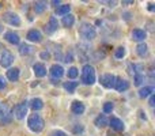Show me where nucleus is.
<instances>
[{"mask_svg":"<svg viewBox=\"0 0 155 136\" xmlns=\"http://www.w3.org/2000/svg\"><path fill=\"white\" fill-rule=\"evenodd\" d=\"M27 127H29V129L31 132L38 134V132H41L44 129L45 121H44V118L41 117L38 113H33V114H30L29 118H27Z\"/></svg>","mask_w":155,"mask_h":136,"instance_id":"f257e3e1","label":"nucleus"},{"mask_svg":"<svg viewBox=\"0 0 155 136\" xmlns=\"http://www.w3.org/2000/svg\"><path fill=\"white\" fill-rule=\"evenodd\" d=\"M80 82L86 86H93L95 83V69L93 65L84 64L82 68V75H80Z\"/></svg>","mask_w":155,"mask_h":136,"instance_id":"f03ea898","label":"nucleus"},{"mask_svg":"<svg viewBox=\"0 0 155 136\" xmlns=\"http://www.w3.org/2000/svg\"><path fill=\"white\" fill-rule=\"evenodd\" d=\"M78 32H79V35L84 41H93L94 38L97 37L95 27H94L91 23H88V22H83V23H80Z\"/></svg>","mask_w":155,"mask_h":136,"instance_id":"7ed1b4c3","label":"nucleus"},{"mask_svg":"<svg viewBox=\"0 0 155 136\" xmlns=\"http://www.w3.org/2000/svg\"><path fill=\"white\" fill-rule=\"evenodd\" d=\"M12 121V114H11V109L7 104L0 102V125H5Z\"/></svg>","mask_w":155,"mask_h":136,"instance_id":"20e7f679","label":"nucleus"},{"mask_svg":"<svg viewBox=\"0 0 155 136\" xmlns=\"http://www.w3.org/2000/svg\"><path fill=\"white\" fill-rule=\"evenodd\" d=\"M27 109H29V102L23 101L14 108V114H15V117L18 118V120H23L27 116Z\"/></svg>","mask_w":155,"mask_h":136,"instance_id":"39448f33","label":"nucleus"},{"mask_svg":"<svg viewBox=\"0 0 155 136\" xmlns=\"http://www.w3.org/2000/svg\"><path fill=\"white\" fill-rule=\"evenodd\" d=\"M3 21L5 23H8L10 26H21V18L18 16V14L12 12V11H7L3 15Z\"/></svg>","mask_w":155,"mask_h":136,"instance_id":"423d86ee","label":"nucleus"},{"mask_svg":"<svg viewBox=\"0 0 155 136\" xmlns=\"http://www.w3.org/2000/svg\"><path fill=\"white\" fill-rule=\"evenodd\" d=\"M14 60H15V57H14V55L10 51H3L2 55H0V65L4 68L10 67L14 63Z\"/></svg>","mask_w":155,"mask_h":136,"instance_id":"0eeeda50","label":"nucleus"},{"mask_svg":"<svg viewBox=\"0 0 155 136\" xmlns=\"http://www.w3.org/2000/svg\"><path fill=\"white\" fill-rule=\"evenodd\" d=\"M99 82L104 86L105 88H114V82H116V76L112 74H105L99 78Z\"/></svg>","mask_w":155,"mask_h":136,"instance_id":"6e6552de","label":"nucleus"},{"mask_svg":"<svg viewBox=\"0 0 155 136\" xmlns=\"http://www.w3.org/2000/svg\"><path fill=\"white\" fill-rule=\"evenodd\" d=\"M26 38L30 41V42L40 44L41 41H42V34H41L40 30H37V29H31V30H29V32H27Z\"/></svg>","mask_w":155,"mask_h":136,"instance_id":"1a4fd4ad","label":"nucleus"},{"mask_svg":"<svg viewBox=\"0 0 155 136\" xmlns=\"http://www.w3.org/2000/svg\"><path fill=\"white\" fill-rule=\"evenodd\" d=\"M114 88L118 93H124L129 88V82L127 79H123L120 76H116V82H114Z\"/></svg>","mask_w":155,"mask_h":136,"instance_id":"9d476101","label":"nucleus"},{"mask_svg":"<svg viewBox=\"0 0 155 136\" xmlns=\"http://www.w3.org/2000/svg\"><path fill=\"white\" fill-rule=\"evenodd\" d=\"M49 74H51L52 79L59 80L60 78L64 75V68H63L60 64H53V65L51 67V69H49Z\"/></svg>","mask_w":155,"mask_h":136,"instance_id":"9b49d317","label":"nucleus"},{"mask_svg":"<svg viewBox=\"0 0 155 136\" xmlns=\"http://www.w3.org/2000/svg\"><path fill=\"white\" fill-rule=\"evenodd\" d=\"M57 29H59V21H57L56 16H51L48 25L45 26V32L48 33V34H53Z\"/></svg>","mask_w":155,"mask_h":136,"instance_id":"f8f14e48","label":"nucleus"},{"mask_svg":"<svg viewBox=\"0 0 155 136\" xmlns=\"http://www.w3.org/2000/svg\"><path fill=\"white\" fill-rule=\"evenodd\" d=\"M109 124H110V127H112L114 131H117V132H121V131L125 129V125H124L123 120H120L118 117H112L109 120Z\"/></svg>","mask_w":155,"mask_h":136,"instance_id":"ddd939ff","label":"nucleus"},{"mask_svg":"<svg viewBox=\"0 0 155 136\" xmlns=\"http://www.w3.org/2000/svg\"><path fill=\"white\" fill-rule=\"evenodd\" d=\"M4 40L7 41L8 44H11V45H19V42H21V38H19V35L16 34V33L14 32H7L4 34Z\"/></svg>","mask_w":155,"mask_h":136,"instance_id":"4468645a","label":"nucleus"},{"mask_svg":"<svg viewBox=\"0 0 155 136\" xmlns=\"http://www.w3.org/2000/svg\"><path fill=\"white\" fill-rule=\"evenodd\" d=\"M33 72H34V75L37 78L46 76V67H45V64H42V63H35V64L33 65Z\"/></svg>","mask_w":155,"mask_h":136,"instance_id":"2eb2a0df","label":"nucleus"},{"mask_svg":"<svg viewBox=\"0 0 155 136\" xmlns=\"http://www.w3.org/2000/svg\"><path fill=\"white\" fill-rule=\"evenodd\" d=\"M86 110V106L83 102L80 101H74L72 104H71V112L74 113V114H83Z\"/></svg>","mask_w":155,"mask_h":136,"instance_id":"dca6fc26","label":"nucleus"},{"mask_svg":"<svg viewBox=\"0 0 155 136\" xmlns=\"http://www.w3.org/2000/svg\"><path fill=\"white\" fill-rule=\"evenodd\" d=\"M146 37H147V33H146V30H143V29H135L134 32H132V40L134 41L143 42V41L146 40Z\"/></svg>","mask_w":155,"mask_h":136,"instance_id":"f3484780","label":"nucleus"},{"mask_svg":"<svg viewBox=\"0 0 155 136\" xmlns=\"http://www.w3.org/2000/svg\"><path fill=\"white\" fill-rule=\"evenodd\" d=\"M19 74H21V71H19V68L14 67V68H10L7 71V79L11 80V82H16V80L19 79Z\"/></svg>","mask_w":155,"mask_h":136,"instance_id":"a211bd4d","label":"nucleus"},{"mask_svg":"<svg viewBox=\"0 0 155 136\" xmlns=\"http://www.w3.org/2000/svg\"><path fill=\"white\" fill-rule=\"evenodd\" d=\"M94 124H95L98 128H105V127L109 125V118H107L105 114H99L98 117L94 120Z\"/></svg>","mask_w":155,"mask_h":136,"instance_id":"6ab92c4d","label":"nucleus"},{"mask_svg":"<svg viewBox=\"0 0 155 136\" xmlns=\"http://www.w3.org/2000/svg\"><path fill=\"white\" fill-rule=\"evenodd\" d=\"M29 106L31 108L35 113V112H38V110H41L44 108V101L41 98H33L31 101L29 102Z\"/></svg>","mask_w":155,"mask_h":136,"instance_id":"aec40b11","label":"nucleus"},{"mask_svg":"<svg viewBox=\"0 0 155 136\" xmlns=\"http://www.w3.org/2000/svg\"><path fill=\"white\" fill-rule=\"evenodd\" d=\"M63 26L67 27V29H70V27L74 26V23H75V16L72 15V14H68V15H64L63 16V21H61Z\"/></svg>","mask_w":155,"mask_h":136,"instance_id":"412c9836","label":"nucleus"},{"mask_svg":"<svg viewBox=\"0 0 155 136\" xmlns=\"http://www.w3.org/2000/svg\"><path fill=\"white\" fill-rule=\"evenodd\" d=\"M46 8H48V3L46 2H35L33 4V10H34L35 14H42Z\"/></svg>","mask_w":155,"mask_h":136,"instance_id":"4be33fe9","label":"nucleus"},{"mask_svg":"<svg viewBox=\"0 0 155 136\" xmlns=\"http://www.w3.org/2000/svg\"><path fill=\"white\" fill-rule=\"evenodd\" d=\"M136 53H137V56H140V57H146V56H147V53H148L147 44H146V42H140L139 45L136 46Z\"/></svg>","mask_w":155,"mask_h":136,"instance_id":"5701e85b","label":"nucleus"},{"mask_svg":"<svg viewBox=\"0 0 155 136\" xmlns=\"http://www.w3.org/2000/svg\"><path fill=\"white\" fill-rule=\"evenodd\" d=\"M71 11V5L70 4H61L56 8V15H60V16H64V15H68Z\"/></svg>","mask_w":155,"mask_h":136,"instance_id":"b1692460","label":"nucleus"},{"mask_svg":"<svg viewBox=\"0 0 155 136\" xmlns=\"http://www.w3.org/2000/svg\"><path fill=\"white\" fill-rule=\"evenodd\" d=\"M151 94H154V87L153 86H146V87L140 88L139 90V97L140 98H147Z\"/></svg>","mask_w":155,"mask_h":136,"instance_id":"393cba45","label":"nucleus"},{"mask_svg":"<svg viewBox=\"0 0 155 136\" xmlns=\"http://www.w3.org/2000/svg\"><path fill=\"white\" fill-rule=\"evenodd\" d=\"M78 86H79V82H65L64 85H63V87H64L65 91H68L70 94H72L74 91L76 90Z\"/></svg>","mask_w":155,"mask_h":136,"instance_id":"a878e982","label":"nucleus"},{"mask_svg":"<svg viewBox=\"0 0 155 136\" xmlns=\"http://www.w3.org/2000/svg\"><path fill=\"white\" fill-rule=\"evenodd\" d=\"M31 52H33V48L29 44H21V45H19V53H21L22 56H27V55H30Z\"/></svg>","mask_w":155,"mask_h":136,"instance_id":"bb28decb","label":"nucleus"},{"mask_svg":"<svg viewBox=\"0 0 155 136\" xmlns=\"http://www.w3.org/2000/svg\"><path fill=\"white\" fill-rule=\"evenodd\" d=\"M125 53H127L125 48H124V46H118V48L114 51V57L116 59H124Z\"/></svg>","mask_w":155,"mask_h":136,"instance_id":"cd10ccee","label":"nucleus"},{"mask_svg":"<svg viewBox=\"0 0 155 136\" xmlns=\"http://www.w3.org/2000/svg\"><path fill=\"white\" fill-rule=\"evenodd\" d=\"M78 75H79V71H78V68H76V67H71V68H68V71H67V76L70 78V79H75Z\"/></svg>","mask_w":155,"mask_h":136,"instance_id":"c85d7f7f","label":"nucleus"},{"mask_svg":"<svg viewBox=\"0 0 155 136\" xmlns=\"http://www.w3.org/2000/svg\"><path fill=\"white\" fill-rule=\"evenodd\" d=\"M143 80H144V75H143V74H136V75H134V85H135V86H142Z\"/></svg>","mask_w":155,"mask_h":136,"instance_id":"c756f323","label":"nucleus"},{"mask_svg":"<svg viewBox=\"0 0 155 136\" xmlns=\"http://www.w3.org/2000/svg\"><path fill=\"white\" fill-rule=\"evenodd\" d=\"M113 109H114V105H113V102H105L104 108H102L104 113H112Z\"/></svg>","mask_w":155,"mask_h":136,"instance_id":"7c9ffc66","label":"nucleus"},{"mask_svg":"<svg viewBox=\"0 0 155 136\" xmlns=\"http://www.w3.org/2000/svg\"><path fill=\"white\" fill-rule=\"evenodd\" d=\"M83 131H84V128H83L82 124H76V125L74 127V129H72V132H74L75 135H78V134H82Z\"/></svg>","mask_w":155,"mask_h":136,"instance_id":"2f4dec72","label":"nucleus"},{"mask_svg":"<svg viewBox=\"0 0 155 136\" xmlns=\"http://www.w3.org/2000/svg\"><path fill=\"white\" fill-rule=\"evenodd\" d=\"M72 61H74V55L72 52H68L64 57V63H72Z\"/></svg>","mask_w":155,"mask_h":136,"instance_id":"473e14b6","label":"nucleus"},{"mask_svg":"<svg viewBox=\"0 0 155 136\" xmlns=\"http://www.w3.org/2000/svg\"><path fill=\"white\" fill-rule=\"evenodd\" d=\"M5 86H7V82H5V78L3 76V75H0V90L5 88Z\"/></svg>","mask_w":155,"mask_h":136,"instance_id":"72a5a7b5","label":"nucleus"},{"mask_svg":"<svg viewBox=\"0 0 155 136\" xmlns=\"http://www.w3.org/2000/svg\"><path fill=\"white\" fill-rule=\"evenodd\" d=\"M51 136H68V135L65 134L64 131H60V129H57V131H53V132H52Z\"/></svg>","mask_w":155,"mask_h":136,"instance_id":"f704fd0d","label":"nucleus"},{"mask_svg":"<svg viewBox=\"0 0 155 136\" xmlns=\"http://www.w3.org/2000/svg\"><path fill=\"white\" fill-rule=\"evenodd\" d=\"M40 57H41V59H44V60H48L49 57H51V53H49V52H41Z\"/></svg>","mask_w":155,"mask_h":136,"instance_id":"c9c22d12","label":"nucleus"},{"mask_svg":"<svg viewBox=\"0 0 155 136\" xmlns=\"http://www.w3.org/2000/svg\"><path fill=\"white\" fill-rule=\"evenodd\" d=\"M154 105H155V97H154V94H151L150 95V106L153 108Z\"/></svg>","mask_w":155,"mask_h":136,"instance_id":"e433bc0d","label":"nucleus"},{"mask_svg":"<svg viewBox=\"0 0 155 136\" xmlns=\"http://www.w3.org/2000/svg\"><path fill=\"white\" fill-rule=\"evenodd\" d=\"M148 10H150V11H154V4H153V3H150V4H148Z\"/></svg>","mask_w":155,"mask_h":136,"instance_id":"4c0bfd02","label":"nucleus"},{"mask_svg":"<svg viewBox=\"0 0 155 136\" xmlns=\"http://www.w3.org/2000/svg\"><path fill=\"white\" fill-rule=\"evenodd\" d=\"M52 4H54V5H59V4H60V2H59V0H54V2H52Z\"/></svg>","mask_w":155,"mask_h":136,"instance_id":"58836bf2","label":"nucleus"},{"mask_svg":"<svg viewBox=\"0 0 155 136\" xmlns=\"http://www.w3.org/2000/svg\"><path fill=\"white\" fill-rule=\"evenodd\" d=\"M2 32H3V26L0 25V34H2Z\"/></svg>","mask_w":155,"mask_h":136,"instance_id":"ea45409f","label":"nucleus"}]
</instances>
